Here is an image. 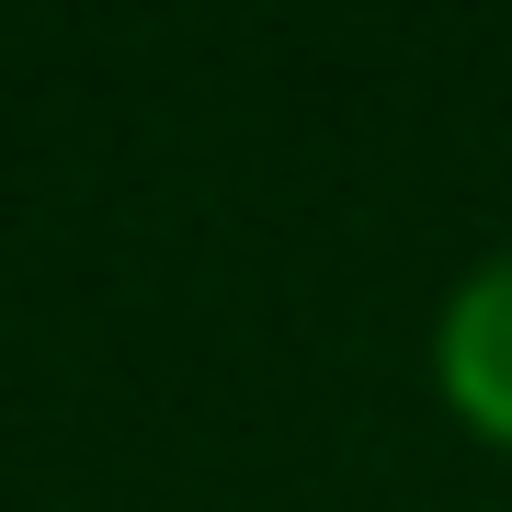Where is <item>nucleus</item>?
<instances>
[{
  "label": "nucleus",
  "instance_id": "1",
  "mask_svg": "<svg viewBox=\"0 0 512 512\" xmlns=\"http://www.w3.org/2000/svg\"><path fill=\"white\" fill-rule=\"evenodd\" d=\"M433 387H444V410H456L478 444L512 456V251H490L456 296H444V319H433Z\"/></svg>",
  "mask_w": 512,
  "mask_h": 512
}]
</instances>
